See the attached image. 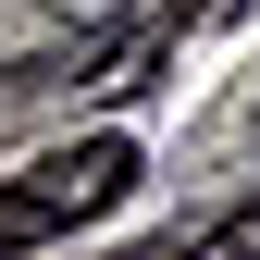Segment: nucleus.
<instances>
[{"label":"nucleus","instance_id":"obj_1","mask_svg":"<svg viewBox=\"0 0 260 260\" xmlns=\"http://www.w3.org/2000/svg\"><path fill=\"white\" fill-rule=\"evenodd\" d=\"M124 186H137V137H75V149H38L13 186H0V260H25V248H50V236H75V223H100Z\"/></svg>","mask_w":260,"mask_h":260},{"label":"nucleus","instance_id":"obj_2","mask_svg":"<svg viewBox=\"0 0 260 260\" xmlns=\"http://www.w3.org/2000/svg\"><path fill=\"white\" fill-rule=\"evenodd\" d=\"M236 13H248V0H161V13H149V38L174 50V38H199V25H236Z\"/></svg>","mask_w":260,"mask_h":260},{"label":"nucleus","instance_id":"obj_3","mask_svg":"<svg viewBox=\"0 0 260 260\" xmlns=\"http://www.w3.org/2000/svg\"><path fill=\"white\" fill-rule=\"evenodd\" d=\"M174 260H260V211H223L199 248H174Z\"/></svg>","mask_w":260,"mask_h":260},{"label":"nucleus","instance_id":"obj_4","mask_svg":"<svg viewBox=\"0 0 260 260\" xmlns=\"http://www.w3.org/2000/svg\"><path fill=\"white\" fill-rule=\"evenodd\" d=\"M112 13H124V0H62V25H75V38H112Z\"/></svg>","mask_w":260,"mask_h":260}]
</instances>
